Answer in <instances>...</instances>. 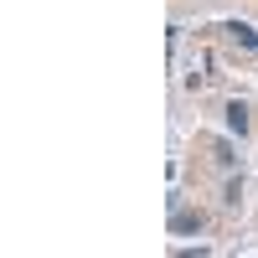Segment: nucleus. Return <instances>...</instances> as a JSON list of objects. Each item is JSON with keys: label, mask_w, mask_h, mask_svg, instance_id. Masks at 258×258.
Listing matches in <instances>:
<instances>
[{"label": "nucleus", "mask_w": 258, "mask_h": 258, "mask_svg": "<svg viewBox=\"0 0 258 258\" xmlns=\"http://www.w3.org/2000/svg\"><path fill=\"white\" fill-rule=\"evenodd\" d=\"M212 160H217L222 170H232V145H212Z\"/></svg>", "instance_id": "4"}, {"label": "nucleus", "mask_w": 258, "mask_h": 258, "mask_svg": "<svg viewBox=\"0 0 258 258\" xmlns=\"http://www.w3.org/2000/svg\"><path fill=\"white\" fill-rule=\"evenodd\" d=\"M202 227H207L202 212H191V207H181V202H176V212H170V232L181 238V232H202Z\"/></svg>", "instance_id": "2"}, {"label": "nucleus", "mask_w": 258, "mask_h": 258, "mask_svg": "<svg viewBox=\"0 0 258 258\" xmlns=\"http://www.w3.org/2000/svg\"><path fill=\"white\" fill-rule=\"evenodd\" d=\"M222 119H227L232 135H248V103H243V98H232L227 109H222Z\"/></svg>", "instance_id": "3"}, {"label": "nucleus", "mask_w": 258, "mask_h": 258, "mask_svg": "<svg viewBox=\"0 0 258 258\" xmlns=\"http://www.w3.org/2000/svg\"><path fill=\"white\" fill-rule=\"evenodd\" d=\"M227 41H232V47H243V52H258V31L248 26V21H222V26H217Z\"/></svg>", "instance_id": "1"}]
</instances>
